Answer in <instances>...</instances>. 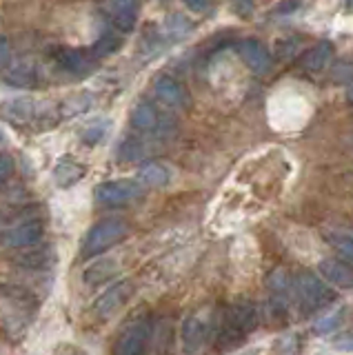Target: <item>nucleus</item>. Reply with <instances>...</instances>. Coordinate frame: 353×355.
Returning <instances> with one entry per match:
<instances>
[{"mask_svg": "<svg viewBox=\"0 0 353 355\" xmlns=\"http://www.w3.org/2000/svg\"><path fill=\"white\" fill-rule=\"evenodd\" d=\"M236 49L240 58L245 60V64L256 73H267L271 69V53L260 40H253V38L240 40Z\"/></svg>", "mask_w": 353, "mask_h": 355, "instance_id": "obj_7", "label": "nucleus"}, {"mask_svg": "<svg viewBox=\"0 0 353 355\" xmlns=\"http://www.w3.org/2000/svg\"><path fill=\"white\" fill-rule=\"evenodd\" d=\"M169 180H171L169 169L158 162H149L138 171V182L145 187H164L169 184Z\"/></svg>", "mask_w": 353, "mask_h": 355, "instance_id": "obj_20", "label": "nucleus"}, {"mask_svg": "<svg viewBox=\"0 0 353 355\" xmlns=\"http://www.w3.org/2000/svg\"><path fill=\"white\" fill-rule=\"evenodd\" d=\"M336 347L338 349H345V351H353V331L345 333V336H340L336 340Z\"/></svg>", "mask_w": 353, "mask_h": 355, "instance_id": "obj_30", "label": "nucleus"}, {"mask_svg": "<svg viewBox=\"0 0 353 355\" xmlns=\"http://www.w3.org/2000/svg\"><path fill=\"white\" fill-rule=\"evenodd\" d=\"M131 293H134V282L131 280H123L118 282L116 286H112L109 291H105L101 297H98L96 302V313L98 315H109L114 313V311L118 306H123L127 300L131 297Z\"/></svg>", "mask_w": 353, "mask_h": 355, "instance_id": "obj_11", "label": "nucleus"}, {"mask_svg": "<svg viewBox=\"0 0 353 355\" xmlns=\"http://www.w3.org/2000/svg\"><path fill=\"white\" fill-rule=\"evenodd\" d=\"M85 175V169L80 164H76L74 160H60L58 166L53 169V180L58 187H71Z\"/></svg>", "mask_w": 353, "mask_h": 355, "instance_id": "obj_22", "label": "nucleus"}, {"mask_svg": "<svg viewBox=\"0 0 353 355\" xmlns=\"http://www.w3.org/2000/svg\"><path fill=\"white\" fill-rule=\"evenodd\" d=\"M334 58V44L329 40H320L318 44H313L311 49H307L300 58V67L309 73H318L322 71L329 64V60Z\"/></svg>", "mask_w": 353, "mask_h": 355, "instance_id": "obj_15", "label": "nucleus"}, {"mask_svg": "<svg viewBox=\"0 0 353 355\" xmlns=\"http://www.w3.org/2000/svg\"><path fill=\"white\" fill-rule=\"evenodd\" d=\"M182 3L189 7L191 11H198V14H200V11H207L209 9L212 0H182Z\"/></svg>", "mask_w": 353, "mask_h": 355, "instance_id": "obj_29", "label": "nucleus"}, {"mask_svg": "<svg viewBox=\"0 0 353 355\" xmlns=\"http://www.w3.org/2000/svg\"><path fill=\"white\" fill-rule=\"evenodd\" d=\"M3 80L12 87H23V89H29V87H36L38 83V73L34 69V64L29 62H16L12 64L9 69L3 73Z\"/></svg>", "mask_w": 353, "mask_h": 355, "instance_id": "obj_17", "label": "nucleus"}, {"mask_svg": "<svg viewBox=\"0 0 353 355\" xmlns=\"http://www.w3.org/2000/svg\"><path fill=\"white\" fill-rule=\"evenodd\" d=\"M291 9H298V0H291V5H284V0H282V5L278 11H291Z\"/></svg>", "mask_w": 353, "mask_h": 355, "instance_id": "obj_32", "label": "nucleus"}, {"mask_svg": "<svg viewBox=\"0 0 353 355\" xmlns=\"http://www.w3.org/2000/svg\"><path fill=\"white\" fill-rule=\"evenodd\" d=\"M142 196V187L140 182L134 180H112V182H103L94 189V198L98 205L103 207H127L134 200Z\"/></svg>", "mask_w": 353, "mask_h": 355, "instance_id": "obj_5", "label": "nucleus"}, {"mask_svg": "<svg viewBox=\"0 0 353 355\" xmlns=\"http://www.w3.org/2000/svg\"><path fill=\"white\" fill-rule=\"evenodd\" d=\"M118 47H120V38L116 36V33L109 31V33H105V36H103L101 40H98V42L94 44V47H92L89 51L96 55V58H103V55L114 53Z\"/></svg>", "mask_w": 353, "mask_h": 355, "instance_id": "obj_24", "label": "nucleus"}, {"mask_svg": "<svg viewBox=\"0 0 353 355\" xmlns=\"http://www.w3.org/2000/svg\"><path fill=\"white\" fill-rule=\"evenodd\" d=\"M0 120L18 129H51L58 122V114L53 105L38 103L31 98H14L0 103Z\"/></svg>", "mask_w": 353, "mask_h": 355, "instance_id": "obj_1", "label": "nucleus"}, {"mask_svg": "<svg viewBox=\"0 0 353 355\" xmlns=\"http://www.w3.org/2000/svg\"><path fill=\"white\" fill-rule=\"evenodd\" d=\"M107 11L120 31H131L138 18V0H107Z\"/></svg>", "mask_w": 353, "mask_h": 355, "instance_id": "obj_12", "label": "nucleus"}, {"mask_svg": "<svg viewBox=\"0 0 353 355\" xmlns=\"http://www.w3.org/2000/svg\"><path fill=\"white\" fill-rule=\"evenodd\" d=\"M153 89H156V96L162 100L164 105H169V107H184L187 105V92H184V87L178 80L169 78V76L158 78L156 85H153Z\"/></svg>", "mask_w": 353, "mask_h": 355, "instance_id": "obj_16", "label": "nucleus"}, {"mask_svg": "<svg viewBox=\"0 0 353 355\" xmlns=\"http://www.w3.org/2000/svg\"><path fill=\"white\" fill-rule=\"evenodd\" d=\"M9 51H12V47H9V40L5 36H0V64H5L9 60Z\"/></svg>", "mask_w": 353, "mask_h": 355, "instance_id": "obj_31", "label": "nucleus"}, {"mask_svg": "<svg viewBox=\"0 0 353 355\" xmlns=\"http://www.w3.org/2000/svg\"><path fill=\"white\" fill-rule=\"evenodd\" d=\"M325 238H327V242L331 244V247L340 253V258L353 266V238L347 236L345 231H331V233H327Z\"/></svg>", "mask_w": 353, "mask_h": 355, "instance_id": "obj_23", "label": "nucleus"}, {"mask_svg": "<svg viewBox=\"0 0 353 355\" xmlns=\"http://www.w3.org/2000/svg\"><path fill=\"white\" fill-rule=\"evenodd\" d=\"M116 275V262L114 260H98L94 262L89 269H85L83 280L89 284V286H98V284H105L109 282L112 277Z\"/></svg>", "mask_w": 353, "mask_h": 355, "instance_id": "obj_19", "label": "nucleus"}, {"mask_svg": "<svg viewBox=\"0 0 353 355\" xmlns=\"http://www.w3.org/2000/svg\"><path fill=\"white\" fill-rule=\"evenodd\" d=\"M320 273H322L331 284L340 288H353V266L347 264L345 260L338 258H327L318 264Z\"/></svg>", "mask_w": 353, "mask_h": 355, "instance_id": "obj_13", "label": "nucleus"}, {"mask_svg": "<svg viewBox=\"0 0 353 355\" xmlns=\"http://www.w3.org/2000/svg\"><path fill=\"white\" fill-rule=\"evenodd\" d=\"M127 233H129V225L120 218H107L96 222L89 229V233H87V240L83 244V255L85 258H92V255L103 253L109 247H114L116 242L127 238Z\"/></svg>", "mask_w": 353, "mask_h": 355, "instance_id": "obj_4", "label": "nucleus"}, {"mask_svg": "<svg viewBox=\"0 0 353 355\" xmlns=\"http://www.w3.org/2000/svg\"><path fill=\"white\" fill-rule=\"evenodd\" d=\"M51 262H53V251L49 247L31 249V251H25L23 255H18L16 258V264H20L23 269H31V271L47 269Z\"/></svg>", "mask_w": 353, "mask_h": 355, "instance_id": "obj_18", "label": "nucleus"}, {"mask_svg": "<svg viewBox=\"0 0 353 355\" xmlns=\"http://www.w3.org/2000/svg\"><path fill=\"white\" fill-rule=\"evenodd\" d=\"M214 329L212 315L207 311H200V313H193L184 320L182 324V342H184V351H198L207 342L209 333Z\"/></svg>", "mask_w": 353, "mask_h": 355, "instance_id": "obj_6", "label": "nucleus"}, {"mask_svg": "<svg viewBox=\"0 0 353 355\" xmlns=\"http://www.w3.org/2000/svg\"><path fill=\"white\" fill-rule=\"evenodd\" d=\"M107 133V122H103V125H92V127H87L85 133H83V140L87 144H96L98 140H101L103 136Z\"/></svg>", "mask_w": 353, "mask_h": 355, "instance_id": "obj_26", "label": "nucleus"}, {"mask_svg": "<svg viewBox=\"0 0 353 355\" xmlns=\"http://www.w3.org/2000/svg\"><path fill=\"white\" fill-rule=\"evenodd\" d=\"M345 3H347V9L353 11V0H345Z\"/></svg>", "mask_w": 353, "mask_h": 355, "instance_id": "obj_33", "label": "nucleus"}, {"mask_svg": "<svg viewBox=\"0 0 353 355\" xmlns=\"http://www.w3.org/2000/svg\"><path fill=\"white\" fill-rule=\"evenodd\" d=\"M149 336H151L149 322L140 320L123 333V338H120L116 351L120 355H138V353L145 351V344L149 342Z\"/></svg>", "mask_w": 353, "mask_h": 355, "instance_id": "obj_10", "label": "nucleus"}, {"mask_svg": "<svg viewBox=\"0 0 353 355\" xmlns=\"http://www.w3.org/2000/svg\"><path fill=\"white\" fill-rule=\"evenodd\" d=\"M56 60L60 62L62 69H67L71 73L85 76L94 69L96 64V55L92 51H80V49H64L56 55Z\"/></svg>", "mask_w": 353, "mask_h": 355, "instance_id": "obj_14", "label": "nucleus"}, {"mask_svg": "<svg viewBox=\"0 0 353 355\" xmlns=\"http://www.w3.org/2000/svg\"><path fill=\"white\" fill-rule=\"evenodd\" d=\"M42 227L40 220H27V222H20L14 229L5 231L3 236V244L9 249H20V247H31L42 238Z\"/></svg>", "mask_w": 353, "mask_h": 355, "instance_id": "obj_8", "label": "nucleus"}, {"mask_svg": "<svg viewBox=\"0 0 353 355\" xmlns=\"http://www.w3.org/2000/svg\"><path fill=\"white\" fill-rule=\"evenodd\" d=\"M258 327V309L253 302H236L231 304L223 320H220V333L218 340L223 347H234V344L242 342L249 333Z\"/></svg>", "mask_w": 353, "mask_h": 355, "instance_id": "obj_2", "label": "nucleus"}, {"mask_svg": "<svg viewBox=\"0 0 353 355\" xmlns=\"http://www.w3.org/2000/svg\"><path fill=\"white\" fill-rule=\"evenodd\" d=\"M340 320H342V311H336V313L320 318L316 324H313V331L320 333V336H325V333H331V331H334L340 324Z\"/></svg>", "mask_w": 353, "mask_h": 355, "instance_id": "obj_25", "label": "nucleus"}, {"mask_svg": "<svg viewBox=\"0 0 353 355\" xmlns=\"http://www.w3.org/2000/svg\"><path fill=\"white\" fill-rule=\"evenodd\" d=\"M345 233H347V236H351V238H353V229H349V231H345Z\"/></svg>", "mask_w": 353, "mask_h": 355, "instance_id": "obj_35", "label": "nucleus"}, {"mask_svg": "<svg viewBox=\"0 0 353 355\" xmlns=\"http://www.w3.org/2000/svg\"><path fill=\"white\" fill-rule=\"evenodd\" d=\"M293 291L298 302H300V311L304 315L316 313V311L325 309L327 304H331L336 300V291L331 286H327L320 277H316L313 273H300L295 277Z\"/></svg>", "mask_w": 353, "mask_h": 355, "instance_id": "obj_3", "label": "nucleus"}, {"mask_svg": "<svg viewBox=\"0 0 353 355\" xmlns=\"http://www.w3.org/2000/svg\"><path fill=\"white\" fill-rule=\"evenodd\" d=\"M138 144L140 142H134V140H125V144L120 147V155H123L125 160H136L140 158V149H138Z\"/></svg>", "mask_w": 353, "mask_h": 355, "instance_id": "obj_27", "label": "nucleus"}, {"mask_svg": "<svg viewBox=\"0 0 353 355\" xmlns=\"http://www.w3.org/2000/svg\"><path fill=\"white\" fill-rule=\"evenodd\" d=\"M5 184V178H0V187H3Z\"/></svg>", "mask_w": 353, "mask_h": 355, "instance_id": "obj_36", "label": "nucleus"}, {"mask_svg": "<svg viewBox=\"0 0 353 355\" xmlns=\"http://www.w3.org/2000/svg\"><path fill=\"white\" fill-rule=\"evenodd\" d=\"M349 103L353 105V87H351V92H349Z\"/></svg>", "mask_w": 353, "mask_h": 355, "instance_id": "obj_34", "label": "nucleus"}, {"mask_svg": "<svg viewBox=\"0 0 353 355\" xmlns=\"http://www.w3.org/2000/svg\"><path fill=\"white\" fill-rule=\"evenodd\" d=\"M131 122H134V127L138 131H156L158 129V111L149 103H140L134 107Z\"/></svg>", "mask_w": 353, "mask_h": 355, "instance_id": "obj_21", "label": "nucleus"}, {"mask_svg": "<svg viewBox=\"0 0 353 355\" xmlns=\"http://www.w3.org/2000/svg\"><path fill=\"white\" fill-rule=\"evenodd\" d=\"M291 291H293L291 277L286 275L282 269H275V271L269 275V293H271L269 304H271V309H273V313H278V315L286 313V309H289Z\"/></svg>", "mask_w": 353, "mask_h": 355, "instance_id": "obj_9", "label": "nucleus"}, {"mask_svg": "<svg viewBox=\"0 0 353 355\" xmlns=\"http://www.w3.org/2000/svg\"><path fill=\"white\" fill-rule=\"evenodd\" d=\"M12 171H14V160L9 155H0V178L12 175Z\"/></svg>", "mask_w": 353, "mask_h": 355, "instance_id": "obj_28", "label": "nucleus"}]
</instances>
